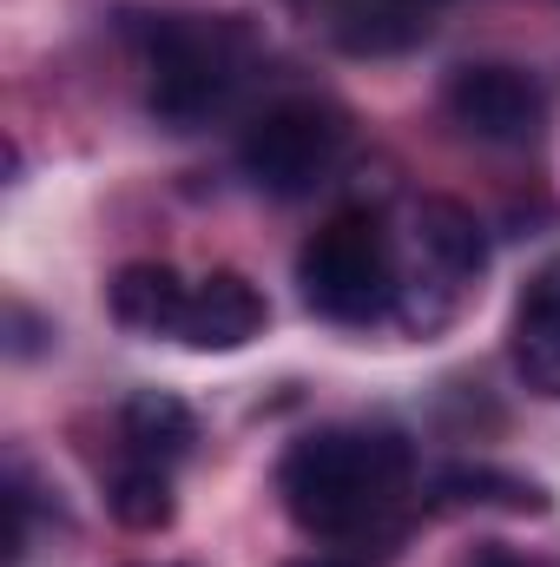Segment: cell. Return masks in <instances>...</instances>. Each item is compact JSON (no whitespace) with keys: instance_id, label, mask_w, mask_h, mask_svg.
<instances>
[{"instance_id":"cell-15","label":"cell","mask_w":560,"mask_h":567,"mask_svg":"<svg viewBox=\"0 0 560 567\" xmlns=\"http://www.w3.org/2000/svg\"><path fill=\"white\" fill-rule=\"evenodd\" d=\"M283 567H370L363 555H343V548H330V555H297V561H283Z\"/></svg>"},{"instance_id":"cell-14","label":"cell","mask_w":560,"mask_h":567,"mask_svg":"<svg viewBox=\"0 0 560 567\" xmlns=\"http://www.w3.org/2000/svg\"><path fill=\"white\" fill-rule=\"evenodd\" d=\"M468 567H560V561L528 555V548H508V542H481V548L468 555Z\"/></svg>"},{"instance_id":"cell-4","label":"cell","mask_w":560,"mask_h":567,"mask_svg":"<svg viewBox=\"0 0 560 567\" xmlns=\"http://www.w3.org/2000/svg\"><path fill=\"white\" fill-rule=\"evenodd\" d=\"M343 158H350V120L330 100H278L238 140V172L265 198H310L317 185L336 178Z\"/></svg>"},{"instance_id":"cell-2","label":"cell","mask_w":560,"mask_h":567,"mask_svg":"<svg viewBox=\"0 0 560 567\" xmlns=\"http://www.w3.org/2000/svg\"><path fill=\"white\" fill-rule=\"evenodd\" d=\"M258 60V40L231 13H165L145 27V106L172 133H198L231 106Z\"/></svg>"},{"instance_id":"cell-6","label":"cell","mask_w":560,"mask_h":567,"mask_svg":"<svg viewBox=\"0 0 560 567\" xmlns=\"http://www.w3.org/2000/svg\"><path fill=\"white\" fill-rule=\"evenodd\" d=\"M265 323H271V303L258 284L245 271H211L185 290L172 337L185 350H245L251 337H265Z\"/></svg>"},{"instance_id":"cell-8","label":"cell","mask_w":560,"mask_h":567,"mask_svg":"<svg viewBox=\"0 0 560 567\" xmlns=\"http://www.w3.org/2000/svg\"><path fill=\"white\" fill-rule=\"evenodd\" d=\"M442 0H336L330 13V40L356 60H390L428 40Z\"/></svg>"},{"instance_id":"cell-10","label":"cell","mask_w":560,"mask_h":567,"mask_svg":"<svg viewBox=\"0 0 560 567\" xmlns=\"http://www.w3.org/2000/svg\"><path fill=\"white\" fill-rule=\"evenodd\" d=\"M120 435H126V455L139 462H185L191 442H198V416L172 396V390H139L126 410H120Z\"/></svg>"},{"instance_id":"cell-9","label":"cell","mask_w":560,"mask_h":567,"mask_svg":"<svg viewBox=\"0 0 560 567\" xmlns=\"http://www.w3.org/2000/svg\"><path fill=\"white\" fill-rule=\"evenodd\" d=\"M416 251H422V265L435 278H448L455 290L488 271V238H481L475 212L455 205V198H422L416 205Z\"/></svg>"},{"instance_id":"cell-11","label":"cell","mask_w":560,"mask_h":567,"mask_svg":"<svg viewBox=\"0 0 560 567\" xmlns=\"http://www.w3.org/2000/svg\"><path fill=\"white\" fill-rule=\"evenodd\" d=\"M185 290H191V284L178 278L172 265H152V258H145V265H126V271L113 278V317H120L133 337H172Z\"/></svg>"},{"instance_id":"cell-12","label":"cell","mask_w":560,"mask_h":567,"mask_svg":"<svg viewBox=\"0 0 560 567\" xmlns=\"http://www.w3.org/2000/svg\"><path fill=\"white\" fill-rule=\"evenodd\" d=\"M428 502H435V508H515V515H528V508L541 515V508H548V495H541L535 482L501 475V468H468V462L428 475Z\"/></svg>"},{"instance_id":"cell-5","label":"cell","mask_w":560,"mask_h":567,"mask_svg":"<svg viewBox=\"0 0 560 567\" xmlns=\"http://www.w3.org/2000/svg\"><path fill=\"white\" fill-rule=\"evenodd\" d=\"M448 120L481 145H535L548 126V86L541 73L515 66V60H468L448 73L442 86Z\"/></svg>"},{"instance_id":"cell-7","label":"cell","mask_w":560,"mask_h":567,"mask_svg":"<svg viewBox=\"0 0 560 567\" xmlns=\"http://www.w3.org/2000/svg\"><path fill=\"white\" fill-rule=\"evenodd\" d=\"M508 363L541 403H560V265H548L521 290L515 330H508Z\"/></svg>"},{"instance_id":"cell-1","label":"cell","mask_w":560,"mask_h":567,"mask_svg":"<svg viewBox=\"0 0 560 567\" xmlns=\"http://www.w3.org/2000/svg\"><path fill=\"white\" fill-rule=\"evenodd\" d=\"M283 515L330 548H376L403 535L416 502V449L396 429H317L278 462Z\"/></svg>"},{"instance_id":"cell-3","label":"cell","mask_w":560,"mask_h":567,"mask_svg":"<svg viewBox=\"0 0 560 567\" xmlns=\"http://www.w3.org/2000/svg\"><path fill=\"white\" fill-rule=\"evenodd\" d=\"M303 303L330 323H376L403 303V265L376 212H336L297 251Z\"/></svg>"},{"instance_id":"cell-13","label":"cell","mask_w":560,"mask_h":567,"mask_svg":"<svg viewBox=\"0 0 560 567\" xmlns=\"http://www.w3.org/2000/svg\"><path fill=\"white\" fill-rule=\"evenodd\" d=\"M106 508H113V522L120 528H133V535H158L165 522H172V468L165 462H139V455H126L120 468H113V482H106Z\"/></svg>"}]
</instances>
